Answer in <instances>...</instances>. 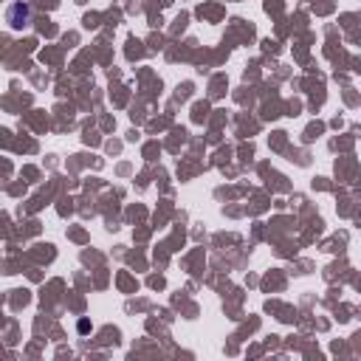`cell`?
Masks as SVG:
<instances>
[{
  "instance_id": "1",
  "label": "cell",
  "mask_w": 361,
  "mask_h": 361,
  "mask_svg": "<svg viewBox=\"0 0 361 361\" xmlns=\"http://www.w3.org/2000/svg\"><path fill=\"white\" fill-rule=\"evenodd\" d=\"M6 23H8L14 31L28 28V23H31V6H28V3H23V0L11 3V6H8V11H6Z\"/></svg>"
}]
</instances>
